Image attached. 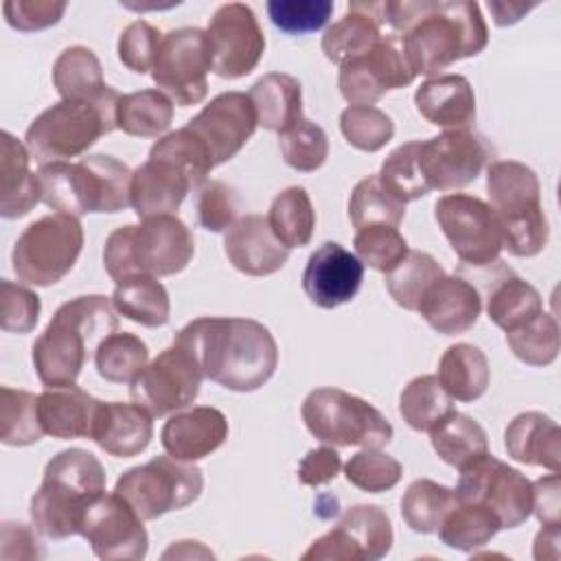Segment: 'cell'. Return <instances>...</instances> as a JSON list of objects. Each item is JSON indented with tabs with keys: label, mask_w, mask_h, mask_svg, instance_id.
I'll use <instances>...</instances> for the list:
<instances>
[{
	"label": "cell",
	"mask_w": 561,
	"mask_h": 561,
	"mask_svg": "<svg viewBox=\"0 0 561 561\" xmlns=\"http://www.w3.org/2000/svg\"><path fill=\"white\" fill-rule=\"evenodd\" d=\"M386 26L397 33L414 75H438L451 64L480 55L489 28L471 0L383 2Z\"/></svg>",
	"instance_id": "cell-1"
},
{
	"label": "cell",
	"mask_w": 561,
	"mask_h": 561,
	"mask_svg": "<svg viewBox=\"0 0 561 561\" xmlns=\"http://www.w3.org/2000/svg\"><path fill=\"white\" fill-rule=\"evenodd\" d=\"M173 342L188 351L202 375L232 392H254L278 366V346L252 318L204 316L184 324Z\"/></svg>",
	"instance_id": "cell-2"
},
{
	"label": "cell",
	"mask_w": 561,
	"mask_h": 561,
	"mask_svg": "<svg viewBox=\"0 0 561 561\" xmlns=\"http://www.w3.org/2000/svg\"><path fill=\"white\" fill-rule=\"evenodd\" d=\"M116 329L118 318L112 298L90 294L64 302L31 348L39 381L46 388L75 383L88 351H96L101 340Z\"/></svg>",
	"instance_id": "cell-3"
},
{
	"label": "cell",
	"mask_w": 561,
	"mask_h": 561,
	"mask_svg": "<svg viewBox=\"0 0 561 561\" xmlns=\"http://www.w3.org/2000/svg\"><path fill=\"white\" fill-rule=\"evenodd\" d=\"M105 469L101 460L81 447L55 454L42 476V484L31 497V519L39 535L66 539L79 535L85 506L105 493Z\"/></svg>",
	"instance_id": "cell-4"
},
{
	"label": "cell",
	"mask_w": 561,
	"mask_h": 561,
	"mask_svg": "<svg viewBox=\"0 0 561 561\" xmlns=\"http://www.w3.org/2000/svg\"><path fill=\"white\" fill-rule=\"evenodd\" d=\"M131 169L114 156L92 153L77 162H50L37 171L42 202L64 215L118 213L131 206Z\"/></svg>",
	"instance_id": "cell-5"
},
{
	"label": "cell",
	"mask_w": 561,
	"mask_h": 561,
	"mask_svg": "<svg viewBox=\"0 0 561 561\" xmlns=\"http://www.w3.org/2000/svg\"><path fill=\"white\" fill-rule=\"evenodd\" d=\"M195 254V239L178 215H156L138 226L127 224L110 232L103 248V265L114 283L134 276L180 274Z\"/></svg>",
	"instance_id": "cell-6"
},
{
	"label": "cell",
	"mask_w": 561,
	"mask_h": 561,
	"mask_svg": "<svg viewBox=\"0 0 561 561\" xmlns=\"http://www.w3.org/2000/svg\"><path fill=\"white\" fill-rule=\"evenodd\" d=\"M121 94L110 85L94 101L61 99L44 110L26 129L24 145L35 162H66L83 156L101 136L116 129Z\"/></svg>",
	"instance_id": "cell-7"
},
{
	"label": "cell",
	"mask_w": 561,
	"mask_h": 561,
	"mask_svg": "<svg viewBox=\"0 0 561 561\" xmlns=\"http://www.w3.org/2000/svg\"><path fill=\"white\" fill-rule=\"evenodd\" d=\"M486 193L502 230V245L522 259L539 254L550 228L537 173L517 160H495L486 169Z\"/></svg>",
	"instance_id": "cell-8"
},
{
	"label": "cell",
	"mask_w": 561,
	"mask_h": 561,
	"mask_svg": "<svg viewBox=\"0 0 561 561\" xmlns=\"http://www.w3.org/2000/svg\"><path fill=\"white\" fill-rule=\"evenodd\" d=\"M300 414L307 430L327 445L381 449L394 434L390 421L373 403L331 386L311 390Z\"/></svg>",
	"instance_id": "cell-9"
},
{
	"label": "cell",
	"mask_w": 561,
	"mask_h": 561,
	"mask_svg": "<svg viewBox=\"0 0 561 561\" xmlns=\"http://www.w3.org/2000/svg\"><path fill=\"white\" fill-rule=\"evenodd\" d=\"M83 250L79 217L53 213L28 224L13 243L11 263L15 276L35 287L59 283Z\"/></svg>",
	"instance_id": "cell-10"
},
{
	"label": "cell",
	"mask_w": 561,
	"mask_h": 561,
	"mask_svg": "<svg viewBox=\"0 0 561 561\" xmlns=\"http://www.w3.org/2000/svg\"><path fill=\"white\" fill-rule=\"evenodd\" d=\"M202 489V469L169 454L127 469L114 484V493H118L145 522L193 504Z\"/></svg>",
	"instance_id": "cell-11"
},
{
	"label": "cell",
	"mask_w": 561,
	"mask_h": 561,
	"mask_svg": "<svg viewBox=\"0 0 561 561\" xmlns=\"http://www.w3.org/2000/svg\"><path fill=\"white\" fill-rule=\"evenodd\" d=\"M454 497L489 508L500 528H517L533 513V482L489 451L460 467Z\"/></svg>",
	"instance_id": "cell-12"
},
{
	"label": "cell",
	"mask_w": 561,
	"mask_h": 561,
	"mask_svg": "<svg viewBox=\"0 0 561 561\" xmlns=\"http://www.w3.org/2000/svg\"><path fill=\"white\" fill-rule=\"evenodd\" d=\"M210 70L213 64L206 31L182 26L162 35L151 79L175 105L188 107L206 99Z\"/></svg>",
	"instance_id": "cell-13"
},
{
	"label": "cell",
	"mask_w": 561,
	"mask_h": 561,
	"mask_svg": "<svg viewBox=\"0 0 561 561\" xmlns=\"http://www.w3.org/2000/svg\"><path fill=\"white\" fill-rule=\"evenodd\" d=\"M434 219L456 256L473 267L497 263L502 230L493 208L469 193H449L436 199Z\"/></svg>",
	"instance_id": "cell-14"
},
{
	"label": "cell",
	"mask_w": 561,
	"mask_h": 561,
	"mask_svg": "<svg viewBox=\"0 0 561 561\" xmlns=\"http://www.w3.org/2000/svg\"><path fill=\"white\" fill-rule=\"evenodd\" d=\"M202 379L193 355L173 342L138 373L129 386V397L151 416H167L197 399Z\"/></svg>",
	"instance_id": "cell-15"
},
{
	"label": "cell",
	"mask_w": 561,
	"mask_h": 561,
	"mask_svg": "<svg viewBox=\"0 0 561 561\" xmlns=\"http://www.w3.org/2000/svg\"><path fill=\"white\" fill-rule=\"evenodd\" d=\"M394 533L388 513L377 504L351 506L340 522L318 537L302 554L305 561H377L392 548Z\"/></svg>",
	"instance_id": "cell-16"
},
{
	"label": "cell",
	"mask_w": 561,
	"mask_h": 561,
	"mask_svg": "<svg viewBox=\"0 0 561 561\" xmlns=\"http://www.w3.org/2000/svg\"><path fill=\"white\" fill-rule=\"evenodd\" d=\"M142 522L118 493H101L85 506L79 535L103 561H140L149 548Z\"/></svg>",
	"instance_id": "cell-17"
},
{
	"label": "cell",
	"mask_w": 561,
	"mask_h": 561,
	"mask_svg": "<svg viewBox=\"0 0 561 561\" xmlns=\"http://www.w3.org/2000/svg\"><path fill=\"white\" fill-rule=\"evenodd\" d=\"M213 72L221 79L250 75L263 53L265 35L254 11L243 2L221 4L206 26Z\"/></svg>",
	"instance_id": "cell-18"
},
{
	"label": "cell",
	"mask_w": 561,
	"mask_h": 561,
	"mask_svg": "<svg viewBox=\"0 0 561 561\" xmlns=\"http://www.w3.org/2000/svg\"><path fill=\"white\" fill-rule=\"evenodd\" d=\"M414 77L399 35L388 31L368 53L340 66L337 85L346 103L375 105L386 92L410 85Z\"/></svg>",
	"instance_id": "cell-19"
},
{
	"label": "cell",
	"mask_w": 561,
	"mask_h": 561,
	"mask_svg": "<svg viewBox=\"0 0 561 561\" xmlns=\"http://www.w3.org/2000/svg\"><path fill=\"white\" fill-rule=\"evenodd\" d=\"M489 160V142L471 129H445L438 136L419 140V167L430 191L471 184Z\"/></svg>",
	"instance_id": "cell-20"
},
{
	"label": "cell",
	"mask_w": 561,
	"mask_h": 561,
	"mask_svg": "<svg viewBox=\"0 0 561 561\" xmlns=\"http://www.w3.org/2000/svg\"><path fill=\"white\" fill-rule=\"evenodd\" d=\"M186 127L208 147L215 167L232 160L259 127L254 105L245 92H221L210 99Z\"/></svg>",
	"instance_id": "cell-21"
},
{
	"label": "cell",
	"mask_w": 561,
	"mask_h": 561,
	"mask_svg": "<svg viewBox=\"0 0 561 561\" xmlns=\"http://www.w3.org/2000/svg\"><path fill=\"white\" fill-rule=\"evenodd\" d=\"M364 280L362 261L335 241L316 248L302 272V289L320 309H335L351 302Z\"/></svg>",
	"instance_id": "cell-22"
},
{
	"label": "cell",
	"mask_w": 561,
	"mask_h": 561,
	"mask_svg": "<svg viewBox=\"0 0 561 561\" xmlns=\"http://www.w3.org/2000/svg\"><path fill=\"white\" fill-rule=\"evenodd\" d=\"M228 438V419L213 405L173 412L160 430L164 451L178 460L195 462L217 451Z\"/></svg>",
	"instance_id": "cell-23"
},
{
	"label": "cell",
	"mask_w": 561,
	"mask_h": 561,
	"mask_svg": "<svg viewBox=\"0 0 561 561\" xmlns=\"http://www.w3.org/2000/svg\"><path fill=\"white\" fill-rule=\"evenodd\" d=\"M224 252L234 270L248 276L276 274L289 259L285 248L272 232L267 217L248 213L239 217L224 237Z\"/></svg>",
	"instance_id": "cell-24"
},
{
	"label": "cell",
	"mask_w": 561,
	"mask_h": 561,
	"mask_svg": "<svg viewBox=\"0 0 561 561\" xmlns=\"http://www.w3.org/2000/svg\"><path fill=\"white\" fill-rule=\"evenodd\" d=\"M416 311L436 333L458 335L478 322L482 296L467 278L443 274L427 287Z\"/></svg>",
	"instance_id": "cell-25"
},
{
	"label": "cell",
	"mask_w": 561,
	"mask_h": 561,
	"mask_svg": "<svg viewBox=\"0 0 561 561\" xmlns=\"http://www.w3.org/2000/svg\"><path fill=\"white\" fill-rule=\"evenodd\" d=\"M151 419L153 416L138 403L101 401L90 438L110 456L134 458L145 451L153 438Z\"/></svg>",
	"instance_id": "cell-26"
},
{
	"label": "cell",
	"mask_w": 561,
	"mask_h": 561,
	"mask_svg": "<svg viewBox=\"0 0 561 561\" xmlns=\"http://www.w3.org/2000/svg\"><path fill=\"white\" fill-rule=\"evenodd\" d=\"M193 188L188 175L164 158H147L131 173V208L140 219L173 215Z\"/></svg>",
	"instance_id": "cell-27"
},
{
	"label": "cell",
	"mask_w": 561,
	"mask_h": 561,
	"mask_svg": "<svg viewBox=\"0 0 561 561\" xmlns=\"http://www.w3.org/2000/svg\"><path fill=\"white\" fill-rule=\"evenodd\" d=\"M416 112L443 129H469L476 121V94L462 75H436L414 92Z\"/></svg>",
	"instance_id": "cell-28"
},
{
	"label": "cell",
	"mask_w": 561,
	"mask_h": 561,
	"mask_svg": "<svg viewBox=\"0 0 561 561\" xmlns=\"http://www.w3.org/2000/svg\"><path fill=\"white\" fill-rule=\"evenodd\" d=\"M383 2H351L346 13L322 35V53L333 64H344L368 53L386 35Z\"/></svg>",
	"instance_id": "cell-29"
},
{
	"label": "cell",
	"mask_w": 561,
	"mask_h": 561,
	"mask_svg": "<svg viewBox=\"0 0 561 561\" xmlns=\"http://www.w3.org/2000/svg\"><path fill=\"white\" fill-rule=\"evenodd\" d=\"M504 449L522 465L561 471V430L543 412L517 414L504 430Z\"/></svg>",
	"instance_id": "cell-30"
},
{
	"label": "cell",
	"mask_w": 561,
	"mask_h": 561,
	"mask_svg": "<svg viewBox=\"0 0 561 561\" xmlns=\"http://www.w3.org/2000/svg\"><path fill=\"white\" fill-rule=\"evenodd\" d=\"M99 403V399L75 383L46 388L37 399L44 434L61 440L90 438Z\"/></svg>",
	"instance_id": "cell-31"
},
{
	"label": "cell",
	"mask_w": 561,
	"mask_h": 561,
	"mask_svg": "<svg viewBox=\"0 0 561 561\" xmlns=\"http://www.w3.org/2000/svg\"><path fill=\"white\" fill-rule=\"evenodd\" d=\"M31 153L13 134H0V215L4 219H18L28 215L42 191L37 173L28 167Z\"/></svg>",
	"instance_id": "cell-32"
},
{
	"label": "cell",
	"mask_w": 561,
	"mask_h": 561,
	"mask_svg": "<svg viewBox=\"0 0 561 561\" xmlns=\"http://www.w3.org/2000/svg\"><path fill=\"white\" fill-rule=\"evenodd\" d=\"M248 96L263 129L283 134L302 118V85L287 72L263 75Z\"/></svg>",
	"instance_id": "cell-33"
},
{
	"label": "cell",
	"mask_w": 561,
	"mask_h": 561,
	"mask_svg": "<svg viewBox=\"0 0 561 561\" xmlns=\"http://www.w3.org/2000/svg\"><path fill=\"white\" fill-rule=\"evenodd\" d=\"M436 377L454 401L471 403L486 392L491 368L486 355L478 346L469 342H456L440 355Z\"/></svg>",
	"instance_id": "cell-34"
},
{
	"label": "cell",
	"mask_w": 561,
	"mask_h": 561,
	"mask_svg": "<svg viewBox=\"0 0 561 561\" xmlns=\"http://www.w3.org/2000/svg\"><path fill=\"white\" fill-rule=\"evenodd\" d=\"M112 305L123 318L149 329L164 327L171 316L167 287L149 274H134L118 280L112 291Z\"/></svg>",
	"instance_id": "cell-35"
},
{
	"label": "cell",
	"mask_w": 561,
	"mask_h": 561,
	"mask_svg": "<svg viewBox=\"0 0 561 561\" xmlns=\"http://www.w3.org/2000/svg\"><path fill=\"white\" fill-rule=\"evenodd\" d=\"M53 85L61 99L94 101L110 85L103 81L99 57L88 46H68L53 64Z\"/></svg>",
	"instance_id": "cell-36"
},
{
	"label": "cell",
	"mask_w": 561,
	"mask_h": 561,
	"mask_svg": "<svg viewBox=\"0 0 561 561\" xmlns=\"http://www.w3.org/2000/svg\"><path fill=\"white\" fill-rule=\"evenodd\" d=\"M430 440L438 458L456 469L489 451L484 427L462 412H449L430 430Z\"/></svg>",
	"instance_id": "cell-37"
},
{
	"label": "cell",
	"mask_w": 561,
	"mask_h": 561,
	"mask_svg": "<svg viewBox=\"0 0 561 561\" xmlns=\"http://www.w3.org/2000/svg\"><path fill=\"white\" fill-rule=\"evenodd\" d=\"M543 311L541 294L524 278L504 267V276L497 278L486 294V316L504 333L524 324L533 316Z\"/></svg>",
	"instance_id": "cell-38"
},
{
	"label": "cell",
	"mask_w": 561,
	"mask_h": 561,
	"mask_svg": "<svg viewBox=\"0 0 561 561\" xmlns=\"http://www.w3.org/2000/svg\"><path fill=\"white\" fill-rule=\"evenodd\" d=\"M171 123L173 101L158 88L121 94L116 107V129H121L123 134L138 138H158L171 127Z\"/></svg>",
	"instance_id": "cell-39"
},
{
	"label": "cell",
	"mask_w": 561,
	"mask_h": 561,
	"mask_svg": "<svg viewBox=\"0 0 561 561\" xmlns=\"http://www.w3.org/2000/svg\"><path fill=\"white\" fill-rule=\"evenodd\" d=\"M267 224L285 248H302L311 241L316 228V210L302 186L283 188L270 204Z\"/></svg>",
	"instance_id": "cell-40"
},
{
	"label": "cell",
	"mask_w": 561,
	"mask_h": 561,
	"mask_svg": "<svg viewBox=\"0 0 561 561\" xmlns=\"http://www.w3.org/2000/svg\"><path fill=\"white\" fill-rule=\"evenodd\" d=\"M497 530H502L500 522L489 508L480 504L456 502L443 517L436 533L447 548L471 552L486 546Z\"/></svg>",
	"instance_id": "cell-41"
},
{
	"label": "cell",
	"mask_w": 561,
	"mask_h": 561,
	"mask_svg": "<svg viewBox=\"0 0 561 561\" xmlns=\"http://www.w3.org/2000/svg\"><path fill=\"white\" fill-rule=\"evenodd\" d=\"M449 412H454V399L436 375H419L401 390L399 414L416 432H430Z\"/></svg>",
	"instance_id": "cell-42"
},
{
	"label": "cell",
	"mask_w": 561,
	"mask_h": 561,
	"mask_svg": "<svg viewBox=\"0 0 561 561\" xmlns=\"http://www.w3.org/2000/svg\"><path fill=\"white\" fill-rule=\"evenodd\" d=\"M454 504V489L438 484L430 478H419L410 482L401 497V517L410 526V530L430 535L438 530L443 517Z\"/></svg>",
	"instance_id": "cell-43"
},
{
	"label": "cell",
	"mask_w": 561,
	"mask_h": 561,
	"mask_svg": "<svg viewBox=\"0 0 561 561\" xmlns=\"http://www.w3.org/2000/svg\"><path fill=\"white\" fill-rule=\"evenodd\" d=\"M147 344L127 331H114L94 351L96 373L110 383H131L147 366Z\"/></svg>",
	"instance_id": "cell-44"
},
{
	"label": "cell",
	"mask_w": 561,
	"mask_h": 561,
	"mask_svg": "<svg viewBox=\"0 0 561 561\" xmlns=\"http://www.w3.org/2000/svg\"><path fill=\"white\" fill-rule=\"evenodd\" d=\"M39 394L18 390L11 386L0 388V440L9 447H26L44 436L37 412Z\"/></svg>",
	"instance_id": "cell-45"
},
{
	"label": "cell",
	"mask_w": 561,
	"mask_h": 561,
	"mask_svg": "<svg viewBox=\"0 0 561 561\" xmlns=\"http://www.w3.org/2000/svg\"><path fill=\"white\" fill-rule=\"evenodd\" d=\"M443 274L445 270L432 254L410 250L405 259L386 274V289L399 307L416 311L427 287Z\"/></svg>",
	"instance_id": "cell-46"
},
{
	"label": "cell",
	"mask_w": 561,
	"mask_h": 561,
	"mask_svg": "<svg viewBox=\"0 0 561 561\" xmlns=\"http://www.w3.org/2000/svg\"><path fill=\"white\" fill-rule=\"evenodd\" d=\"M506 344L513 355L528 366H550L559 355V324L552 313L539 311L524 324L506 331Z\"/></svg>",
	"instance_id": "cell-47"
},
{
	"label": "cell",
	"mask_w": 561,
	"mask_h": 561,
	"mask_svg": "<svg viewBox=\"0 0 561 561\" xmlns=\"http://www.w3.org/2000/svg\"><path fill=\"white\" fill-rule=\"evenodd\" d=\"M348 217L355 230L373 224L397 226L405 217V204L390 195L377 175L359 180L348 199Z\"/></svg>",
	"instance_id": "cell-48"
},
{
	"label": "cell",
	"mask_w": 561,
	"mask_h": 561,
	"mask_svg": "<svg viewBox=\"0 0 561 561\" xmlns=\"http://www.w3.org/2000/svg\"><path fill=\"white\" fill-rule=\"evenodd\" d=\"M149 156L171 160L188 175L193 188H199L208 180V173L215 169L208 147L186 125L156 140L149 149Z\"/></svg>",
	"instance_id": "cell-49"
},
{
	"label": "cell",
	"mask_w": 561,
	"mask_h": 561,
	"mask_svg": "<svg viewBox=\"0 0 561 561\" xmlns=\"http://www.w3.org/2000/svg\"><path fill=\"white\" fill-rule=\"evenodd\" d=\"M377 178L383 184V188L403 204L425 197L430 188L419 167V140L403 142L394 151H390Z\"/></svg>",
	"instance_id": "cell-50"
},
{
	"label": "cell",
	"mask_w": 561,
	"mask_h": 561,
	"mask_svg": "<svg viewBox=\"0 0 561 561\" xmlns=\"http://www.w3.org/2000/svg\"><path fill=\"white\" fill-rule=\"evenodd\" d=\"M340 131L351 147L375 153L392 140L394 123L375 105H348L340 114Z\"/></svg>",
	"instance_id": "cell-51"
},
{
	"label": "cell",
	"mask_w": 561,
	"mask_h": 561,
	"mask_svg": "<svg viewBox=\"0 0 561 561\" xmlns=\"http://www.w3.org/2000/svg\"><path fill=\"white\" fill-rule=\"evenodd\" d=\"M353 245L355 256L362 261V265H368L383 274L394 270L410 252L408 241L399 232V228L388 224H373L359 228L355 232Z\"/></svg>",
	"instance_id": "cell-52"
},
{
	"label": "cell",
	"mask_w": 561,
	"mask_h": 561,
	"mask_svg": "<svg viewBox=\"0 0 561 561\" xmlns=\"http://www.w3.org/2000/svg\"><path fill=\"white\" fill-rule=\"evenodd\" d=\"M278 145L283 160L300 173H311L320 169L329 158V138L324 129L305 116L296 125L278 134Z\"/></svg>",
	"instance_id": "cell-53"
},
{
	"label": "cell",
	"mask_w": 561,
	"mask_h": 561,
	"mask_svg": "<svg viewBox=\"0 0 561 561\" xmlns=\"http://www.w3.org/2000/svg\"><path fill=\"white\" fill-rule=\"evenodd\" d=\"M346 480L366 493H383L399 484L403 476L401 462L375 447H364L355 456H351L344 465Z\"/></svg>",
	"instance_id": "cell-54"
},
{
	"label": "cell",
	"mask_w": 561,
	"mask_h": 561,
	"mask_svg": "<svg viewBox=\"0 0 561 561\" xmlns=\"http://www.w3.org/2000/svg\"><path fill=\"white\" fill-rule=\"evenodd\" d=\"M333 13L331 0H270L267 15L276 28L287 35H307L320 31Z\"/></svg>",
	"instance_id": "cell-55"
},
{
	"label": "cell",
	"mask_w": 561,
	"mask_h": 561,
	"mask_svg": "<svg viewBox=\"0 0 561 561\" xmlns=\"http://www.w3.org/2000/svg\"><path fill=\"white\" fill-rule=\"evenodd\" d=\"M197 221L208 232H224L237 221V193L221 180H206L197 188Z\"/></svg>",
	"instance_id": "cell-56"
},
{
	"label": "cell",
	"mask_w": 561,
	"mask_h": 561,
	"mask_svg": "<svg viewBox=\"0 0 561 561\" xmlns=\"http://www.w3.org/2000/svg\"><path fill=\"white\" fill-rule=\"evenodd\" d=\"M39 296L24 285L0 280V327L7 333H31L39 320Z\"/></svg>",
	"instance_id": "cell-57"
},
{
	"label": "cell",
	"mask_w": 561,
	"mask_h": 561,
	"mask_svg": "<svg viewBox=\"0 0 561 561\" xmlns=\"http://www.w3.org/2000/svg\"><path fill=\"white\" fill-rule=\"evenodd\" d=\"M160 39H162V33L147 20H136L127 24L118 35V46H116L121 64L136 75H145L147 70L153 68Z\"/></svg>",
	"instance_id": "cell-58"
},
{
	"label": "cell",
	"mask_w": 561,
	"mask_h": 561,
	"mask_svg": "<svg viewBox=\"0 0 561 561\" xmlns=\"http://www.w3.org/2000/svg\"><path fill=\"white\" fill-rule=\"evenodd\" d=\"M66 9L68 4L57 0H7L2 4L7 24L22 33L42 31L57 24Z\"/></svg>",
	"instance_id": "cell-59"
},
{
	"label": "cell",
	"mask_w": 561,
	"mask_h": 561,
	"mask_svg": "<svg viewBox=\"0 0 561 561\" xmlns=\"http://www.w3.org/2000/svg\"><path fill=\"white\" fill-rule=\"evenodd\" d=\"M340 469H342V458L337 449L324 443L322 447L309 449L305 454V458L298 465V480L307 486H320L335 480Z\"/></svg>",
	"instance_id": "cell-60"
},
{
	"label": "cell",
	"mask_w": 561,
	"mask_h": 561,
	"mask_svg": "<svg viewBox=\"0 0 561 561\" xmlns=\"http://www.w3.org/2000/svg\"><path fill=\"white\" fill-rule=\"evenodd\" d=\"M559 473L533 482V513L543 526H559Z\"/></svg>",
	"instance_id": "cell-61"
},
{
	"label": "cell",
	"mask_w": 561,
	"mask_h": 561,
	"mask_svg": "<svg viewBox=\"0 0 561 561\" xmlns=\"http://www.w3.org/2000/svg\"><path fill=\"white\" fill-rule=\"evenodd\" d=\"M7 543H18V550H15L18 559H39L42 557L35 533L22 522H4L2 524V546H7Z\"/></svg>",
	"instance_id": "cell-62"
},
{
	"label": "cell",
	"mask_w": 561,
	"mask_h": 561,
	"mask_svg": "<svg viewBox=\"0 0 561 561\" xmlns=\"http://www.w3.org/2000/svg\"><path fill=\"white\" fill-rule=\"evenodd\" d=\"M493 22L497 26H511L515 22H519L530 9H535V4H524V2H497V0H489L486 2Z\"/></svg>",
	"instance_id": "cell-63"
}]
</instances>
